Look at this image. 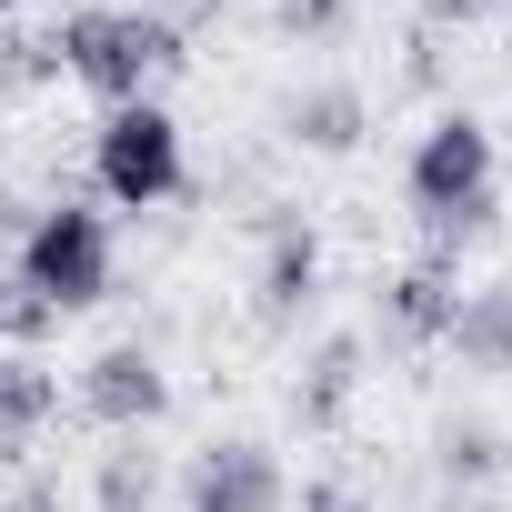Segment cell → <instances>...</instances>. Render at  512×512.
Here are the masks:
<instances>
[{"label": "cell", "mask_w": 512, "mask_h": 512, "mask_svg": "<svg viewBox=\"0 0 512 512\" xmlns=\"http://www.w3.org/2000/svg\"><path fill=\"white\" fill-rule=\"evenodd\" d=\"M51 51H61L71 81H91V91L121 111V101H151V81L181 61V31L151 21V11H71Z\"/></svg>", "instance_id": "1"}, {"label": "cell", "mask_w": 512, "mask_h": 512, "mask_svg": "<svg viewBox=\"0 0 512 512\" xmlns=\"http://www.w3.org/2000/svg\"><path fill=\"white\" fill-rule=\"evenodd\" d=\"M21 282H31L51 312H91V302H111V231H101V211L51 201V211L31 221V241H21Z\"/></svg>", "instance_id": "2"}, {"label": "cell", "mask_w": 512, "mask_h": 512, "mask_svg": "<svg viewBox=\"0 0 512 512\" xmlns=\"http://www.w3.org/2000/svg\"><path fill=\"white\" fill-rule=\"evenodd\" d=\"M91 171H101V191H111L121 211H151V201H171V191H181V121H171L161 101H121V111L101 121V151H91Z\"/></svg>", "instance_id": "3"}, {"label": "cell", "mask_w": 512, "mask_h": 512, "mask_svg": "<svg viewBox=\"0 0 512 512\" xmlns=\"http://www.w3.org/2000/svg\"><path fill=\"white\" fill-rule=\"evenodd\" d=\"M181 502H191V512H282V452H262V442H211V452L191 462Z\"/></svg>", "instance_id": "4"}, {"label": "cell", "mask_w": 512, "mask_h": 512, "mask_svg": "<svg viewBox=\"0 0 512 512\" xmlns=\"http://www.w3.org/2000/svg\"><path fill=\"white\" fill-rule=\"evenodd\" d=\"M81 412L111 422V432H141V422L171 412V382H161V362H151L141 342H111V352L81 372Z\"/></svg>", "instance_id": "5"}, {"label": "cell", "mask_w": 512, "mask_h": 512, "mask_svg": "<svg viewBox=\"0 0 512 512\" xmlns=\"http://www.w3.org/2000/svg\"><path fill=\"white\" fill-rule=\"evenodd\" d=\"M442 342L462 352V372H512V282L462 292V302H452V322H442Z\"/></svg>", "instance_id": "6"}, {"label": "cell", "mask_w": 512, "mask_h": 512, "mask_svg": "<svg viewBox=\"0 0 512 512\" xmlns=\"http://www.w3.org/2000/svg\"><path fill=\"white\" fill-rule=\"evenodd\" d=\"M322 282V241L302 221H272V251H262V322H292Z\"/></svg>", "instance_id": "7"}, {"label": "cell", "mask_w": 512, "mask_h": 512, "mask_svg": "<svg viewBox=\"0 0 512 512\" xmlns=\"http://www.w3.org/2000/svg\"><path fill=\"white\" fill-rule=\"evenodd\" d=\"M282 131H292L302 151H352V141H362V91H352V81H312V91H292Z\"/></svg>", "instance_id": "8"}, {"label": "cell", "mask_w": 512, "mask_h": 512, "mask_svg": "<svg viewBox=\"0 0 512 512\" xmlns=\"http://www.w3.org/2000/svg\"><path fill=\"white\" fill-rule=\"evenodd\" d=\"M452 302H462V282L442 272V262H412L392 292H382V322L402 332V342H442V322H452Z\"/></svg>", "instance_id": "9"}, {"label": "cell", "mask_w": 512, "mask_h": 512, "mask_svg": "<svg viewBox=\"0 0 512 512\" xmlns=\"http://www.w3.org/2000/svg\"><path fill=\"white\" fill-rule=\"evenodd\" d=\"M51 412H61V382H51L31 352H11V362H0V442L21 452V442H31Z\"/></svg>", "instance_id": "10"}, {"label": "cell", "mask_w": 512, "mask_h": 512, "mask_svg": "<svg viewBox=\"0 0 512 512\" xmlns=\"http://www.w3.org/2000/svg\"><path fill=\"white\" fill-rule=\"evenodd\" d=\"M352 382H362V342H322V362H312V382H302V422H312V432L342 422Z\"/></svg>", "instance_id": "11"}, {"label": "cell", "mask_w": 512, "mask_h": 512, "mask_svg": "<svg viewBox=\"0 0 512 512\" xmlns=\"http://www.w3.org/2000/svg\"><path fill=\"white\" fill-rule=\"evenodd\" d=\"M51 332H61V312H51V302L11 272V282H0V342H11V352H31V342H51Z\"/></svg>", "instance_id": "12"}, {"label": "cell", "mask_w": 512, "mask_h": 512, "mask_svg": "<svg viewBox=\"0 0 512 512\" xmlns=\"http://www.w3.org/2000/svg\"><path fill=\"white\" fill-rule=\"evenodd\" d=\"M151 492H161L151 452H111L101 462V512H151Z\"/></svg>", "instance_id": "13"}, {"label": "cell", "mask_w": 512, "mask_h": 512, "mask_svg": "<svg viewBox=\"0 0 512 512\" xmlns=\"http://www.w3.org/2000/svg\"><path fill=\"white\" fill-rule=\"evenodd\" d=\"M272 21L292 41H322V31H342V0H272Z\"/></svg>", "instance_id": "14"}, {"label": "cell", "mask_w": 512, "mask_h": 512, "mask_svg": "<svg viewBox=\"0 0 512 512\" xmlns=\"http://www.w3.org/2000/svg\"><path fill=\"white\" fill-rule=\"evenodd\" d=\"M442 462H452V472H492V442H482V432H452Z\"/></svg>", "instance_id": "15"}, {"label": "cell", "mask_w": 512, "mask_h": 512, "mask_svg": "<svg viewBox=\"0 0 512 512\" xmlns=\"http://www.w3.org/2000/svg\"><path fill=\"white\" fill-rule=\"evenodd\" d=\"M312 512H342V502H312Z\"/></svg>", "instance_id": "16"}]
</instances>
